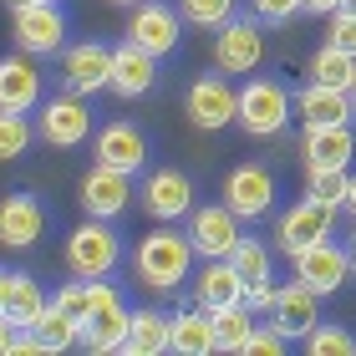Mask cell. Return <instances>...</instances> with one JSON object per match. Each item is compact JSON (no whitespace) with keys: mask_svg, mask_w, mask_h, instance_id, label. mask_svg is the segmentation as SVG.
Returning a JSON list of instances; mask_svg holds the SVG:
<instances>
[{"mask_svg":"<svg viewBox=\"0 0 356 356\" xmlns=\"http://www.w3.org/2000/svg\"><path fill=\"white\" fill-rule=\"evenodd\" d=\"M250 6L270 26H285V21H296V15H300V0H250Z\"/></svg>","mask_w":356,"mask_h":356,"instance_id":"f35d334b","label":"cell"},{"mask_svg":"<svg viewBox=\"0 0 356 356\" xmlns=\"http://www.w3.org/2000/svg\"><path fill=\"white\" fill-rule=\"evenodd\" d=\"M234 107H239V92L229 87V76H224L219 67L193 76L188 92H184V112L193 127H204V133H224V127L234 122Z\"/></svg>","mask_w":356,"mask_h":356,"instance_id":"8992f818","label":"cell"},{"mask_svg":"<svg viewBox=\"0 0 356 356\" xmlns=\"http://www.w3.org/2000/svg\"><path fill=\"white\" fill-rule=\"evenodd\" d=\"M346 97H351V107H356V76H351V87H346Z\"/></svg>","mask_w":356,"mask_h":356,"instance_id":"7dc6e473","label":"cell"},{"mask_svg":"<svg viewBox=\"0 0 356 356\" xmlns=\"http://www.w3.org/2000/svg\"><path fill=\"white\" fill-rule=\"evenodd\" d=\"M10 36H15V51H26V56H56L61 41H67V15H61L56 0L21 6V10H10Z\"/></svg>","mask_w":356,"mask_h":356,"instance_id":"ba28073f","label":"cell"},{"mask_svg":"<svg viewBox=\"0 0 356 356\" xmlns=\"http://www.w3.org/2000/svg\"><path fill=\"white\" fill-rule=\"evenodd\" d=\"M326 21H331V31H326V46H336V51L356 56V15H346V10H331Z\"/></svg>","mask_w":356,"mask_h":356,"instance_id":"8d00e7d4","label":"cell"},{"mask_svg":"<svg viewBox=\"0 0 356 356\" xmlns=\"http://www.w3.org/2000/svg\"><path fill=\"white\" fill-rule=\"evenodd\" d=\"M36 138L51 143V148H82V143L92 138V112L76 92H61V97H46V102L36 107Z\"/></svg>","mask_w":356,"mask_h":356,"instance_id":"9c48e42d","label":"cell"},{"mask_svg":"<svg viewBox=\"0 0 356 356\" xmlns=\"http://www.w3.org/2000/svg\"><path fill=\"white\" fill-rule=\"evenodd\" d=\"M92 158L118 173H143V163H148V138L138 133V122L127 118H112L107 127H97V143H92Z\"/></svg>","mask_w":356,"mask_h":356,"instance_id":"9a60e30c","label":"cell"},{"mask_svg":"<svg viewBox=\"0 0 356 356\" xmlns=\"http://www.w3.org/2000/svg\"><path fill=\"white\" fill-rule=\"evenodd\" d=\"M158 87V56L143 51V46L122 41L112 46V76H107V92H118L122 102H138V97H148Z\"/></svg>","mask_w":356,"mask_h":356,"instance_id":"ac0fdd59","label":"cell"},{"mask_svg":"<svg viewBox=\"0 0 356 356\" xmlns=\"http://www.w3.org/2000/svg\"><path fill=\"white\" fill-rule=\"evenodd\" d=\"M31 331L41 336V346H46V351H67V346L82 341V326H76V321L61 311L56 300H46V305H41V316L31 321Z\"/></svg>","mask_w":356,"mask_h":356,"instance_id":"83f0119b","label":"cell"},{"mask_svg":"<svg viewBox=\"0 0 356 356\" xmlns=\"http://www.w3.org/2000/svg\"><path fill=\"white\" fill-rule=\"evenodd\" d=\"M311 82H321V87H351V76H356V56H346V51H336V46H321V51L311 56Z\"/></svg>","mask_w":356,"mask_h":356,"instance_id":"f1b7e54d","label":"cell"},{"mask_svg":"<svg viewBox=\"0 0 356 356\" xmlns=\"http://www.w3.org/2000/svg\"><path fill=\"white\" fill-rule=\"evenodd\" d=\"M10 290H15V270H6V265H0V311L10 305Z\"/></svg>","mask_w":356,"mask_h":356,"instance_id":"ab89813d","label":"cell"},{"mask_svg":"<svg viewBox=\"0 0 356 356\" xmlns=\"http://www.w3.org/2000/svg\"><path fill=\"white\" fill-rule=\"evenodd\" d=\"M290 87L275 82V76H254V82L239 87V107H234V122L245 127L250 138H280L290 127Z\"/></svg>","mask_w":356,"mask_h":356,"instance_id":"277c9868","label":"cell"},{"mask_svg":"<svg viewBox=\"0 0 356 356\" xmlns=\"http://www.w3.org/2000/svg\"><path fill=\"white\" fill-rule=\"evenodd\" d=\"M346 260H351V275H356V229H351V239H346Z\"/></svg>","mask_w":356,"mask_h":356,"instance_id":"ee69618b","label":"cell"},{"mask_svg":"<svg viewBox=\"0 0 356 356\" xmlns=\"http://www.w3.org/2000/svg\"><path fill=\"white\" fill-rule=\"evenodd\" d=\"M188 245L199 260H229L234 245L245 239V229H239V219L229 214L224 204H204V209H188Z\"/></svg>","mask_w":356,"mask_h":356,"instance_id":"30bf717a","label":"cell"},{"mask_svg":"<svg viewBox=\"0 0 356 356\" xmlns=\"http://www.w3.org/2000/svg\"><path fill=\"white\" fill-rule=\"evenodd\" d=\"M133 199V173H118L107 163H92L82 178V209L92 219H118Z\"/></svg>","mask_w":356,"mask_h":356,"instance_id":"ffe728a7","label":"cell"},{"mask_svg":"<svg viewBox=\"0 0 356 356\" xmlns=\"http://www.w3.org/2000/svg\"><path fill=\"white\" fill-rule=\"evenodd\" d=\"M118 265H122V234L112 229V219L87 214V224H76L67 234V270L76 280H102Z\"/></svg>","mask_w":356,"mask_h":356,"instance_id":"7a4b0ae2","label":"cell"},{"mask_svg":"<svg viewBox=\"0 0 356 356\" xmlns=\"http://www.w3.org/2000/svg\"><path fill=\"white\" fill-rule=\"evenodd\" d=\"M31 138H36V127H31V112H0V163L21 158V153L31 148Z\"/></svg>","mask_w":356,"mask_h":356,"instance_id":"1f68e13d","label":"cell"},{"mask_svg":"<svg viewBox=\"0 0 356 356\" xmlns=\"http://www.w3.org/2000/svg\"><path fill=\"white\" fill-rule=\"evenodd\" d=\"M331 224H336V209L331 204H321V199H296L280 214V224H275V245H280L285 254H300L305 245H316V239H326L331 234Z\"/></svg>","mask_w":356,"mask_h":356,"instance_id":"4fadbf2b","label":"cell"},{"mask_svg":"<svg viewBox=\"0 0 356 356\" xmlns=\"http://www.w3.org/2000/svg\"><path fill=\"white\" fill-rule=\"evenodd\" d=\"M336 6H341V0H300V10H305V15H331Z\"/></svg>","mask_w":356,"mask_h":356,"instance_id":"60d3db41","label":"cell"},{"mask_svg":"<svg viewBox=\"0 0 356 356\" xmlns=\"http://www.w3.org/2000/svg\"><path fill=\"white\" fill-rule=\"evenodd\" d=\"M6 6H10V10H21V6H41V0H6Z\"/></svg>","mask_w":356,"mask_h":356,"instance_id":"f6af8a7d","label":"cell"},{"mask_svg":"<svg viewBox=\"0 0 356 356\" xmlns=\"http://www.w3.org/2000/svg\"><path fill=\"white\" fill-rule=\"evenodd\" d=\"M260 61H265V31H260V21L229 15V21L219 26V36H214V67L224 76H250V72H260Z\"/></svg>","mask_w":356,"mask_h":356,"instance_id":"52a82bcc","label":"cell"},{"mask_svg":"<svg viewBox=\"0 0 356 356\" xmlns=\"http://www.w3.org/2000/svg\"><path fill=\"white\" fill-rule=\"evenodd\" d=\"M219 204L229 209L239 224H254L275 209V173L260 163H234L224 173V188H219Z\"/></svg>","mask_w":356,"mask_h":356,"instance_id":"5b68a950","label":"cell"},{"mask_svg":"<svg viewBox=\"0 0 356 356\" xmlns=\"http://www.w3.org/2000/svg\"><path fill=\"white\" fill-rule=\"evenodd\" d=\"M300 158H305V168H346L351 158H356V133H351V122L305 127Z\"/></svg>","mask_w":356,"mask_h":356,"instance_id":"7402d4cb","label":"cell"},{"mask_svg":"<svg viewBox=\"0 0 356 356\" xmlns=\"http://www.w3.org/2000/svg\"><path fill=\"white\" fill-rule=\"evenodd\" d=\"M56 305H61V311H67V316L76 321V326H82V321H87V311H92L87 280H72V285H61V290H56Z\"/></svg>","mask_w":356,"mask_h":356,"instance_id":"74e56055","label":"cell"},{"mask_svg":"<svg viewBox=\"0 0 356 356\" xmlns=\"http://www.w3.org/2000/svg\"><path fill=\"white\" fill-rule=\"evenodd\" d=\"M41 305H46V296H41V285L31 280V275H15V290H10V305H6L10 326H31V321L41 316Z\"/></svg>","mask_w":356,"mask_h":356,"instance_id":"d6a6232c","label":"cell"},{"mask_svg":"<svg viewBox=\"0 0 356 356\" xmlns=\"http://www.w3.org/2000/svg\"><path fill=\"white\" fill-rule=\"evenodd\" d=\"M107 76H112V46H102V41L67 46V56H61V87L67 92H76V97L107 92Z\"/></svg>","mask_w":356,"mask_h":356,"instance_id":"2e32d148","label":"cell"},{"mask_svg":"<svg viewBox=\"0 0 356 356\" xmlns=\"http://www.w3.org/2000/svg\"><path fill=\"white\" fill-rule=\"evenodd\" d=\"M209 321H214V351H245L250 331H254V311H250L245 300L209 311Z\"/></svg>","mask_w":356,"mask_h":356,"instance_id":"4316f807","label":"cell"},{"mask_svg":"<svg viewBox=\"0 0 356 356\" xmlns=\"http://www.w3.org/2000/svg\"><path fill=\"white\" fill-rule=\"evenodd\" d=\"M341 209H346V214L356 219V178H351V184H346V204H341Z\"/></svg>","mask_w":356,"mask_h":356,"instance_id":"7bdbcfd3","label":"cell"},{"mask_svg":"<svg viewBox=\"0 0 356 356\" xmlns=\"http://www.w3.org/2000/svg\"><path fill=\"white\" fill-rule=\"evenodd\" d=\"M178 15L199 31H219L234 15V0H178Z\"/></svg>","mask_w":356,"mask_h":356,"instance_id":"e575fe53","label":"cell"},{"mask_svg":"<svg viewBox=\"0 0 356 356\" xmlns=\"http://www.w3.org/2000/svg\"><path fill=\"white\" fill-rule=\"evenodd\" d=\"M265 321H270V326L285 336L290 346H300L305 336L316 331V321H321V296H316L311 285L290 280V285H280V290H275V300H270Z\"/></svg>","mask_w":356,"mask_h":356,"instance_id":"8fae6325","label":"cell"},{"mask_svg":"<svg viewBox=\"0 0 356 356\" xmlns=\"http://www.w3.org/2000/svg\"><path fill=\"white\" fill-rule=\"evenodd\" d=\"M41 107V67L26 51L0 56V112H36Z\"/></svg>","mask_w":356,"mask_h":356,"instance_id":"44dd1931","label":"cell"},{"mask_svg":"<svg viewBox=\"0 0 356 356\" xmlns=\"http://www.w3.org/2000/svg\"><path fill=\"white\" fill-rule=\"evenodd\" d=\"M87 296H92V311L82 321V341H76V346L92 351V356L122 351L133 311H127V300L118 296V285H107V275H102V280H87Z\"/></svg>","mask_w":356,"mask_h":356,"instance_id":"3957f363","label":"cell"},{"mask_svg":"<svg viewBox=\"0 0 356 356\" xmlns=\"http://www.w3.org/2000/svg\"><path fill=\"white\" fill-rule=\"evenodd\" d=\"M10 336H15V326H10V316L0 311V356H10Z\"/></svg>","mask_w":356,"mask_h":356,"instance_id":"b9f144b4","label":"cell"},{"mask_svg":"<svg viewBox=\"0 0 356 356\" xmlns=\"http://www.w3.org/2000/svg\"><path fill=\"white\" fill-rule=\"evenodd\" d=\"M193 270V245L184 229H173V224H158V229H148L138 239L133 250V275L148 290H178L188 280Z\"/></svg>","mask_w":356,"mask_h":356,"instance_id":"6da1fadb","label":"cell"},{"mask_svg":"<svg viewBox=\"0 0 356 356\" xmlns=\"http://www.w3.org/2000/svg\"><path fill=\"white\" fill-rule=\"evenodd\" d=\"M229 265L239 270V280H245V285H275V275H270V250L260 245V239H250V234L234 245Z\"/></svg>","mask_w":356,"mask_h":356,"instance_id":"f546056e","label":"cell"},{"mask_svg":"<svg viewBox=\"0 0 356 356\" xmlns=\"http://www.w3.org/2000/svg\"><path fill=\"white\" fill-rule=\"evenodd\" d=\"M346 184H351L346 168H305V193L321 199V204H331V209L346 204Z\"/></svg>","mask_w":356,"mask_h":356,"instance_id":"4dcf8cb0","label":"cell"},{"mask_svg":"<svg viewBox=\"0 0 356 356\" xmlns=\"http://www.w3.org/2000/svg\"><path fill=\"white\" fill-rule=\"evenodd\" d=\"M290 341L280 331L270 326V321H254V331H250V341H245V356H285Z\"/></svg>","mask_w":356,"mask_h":356,"instance_id":"d590c367","label":"cell"},{"mask_svg":"<svg viewBox=\"0 0 356 356\" xmlns=\"http://www.w3.org/2000/svg\"><path fill=\"white\" fill-rule=\"evenodd\" d=\"M168 351H178V356H214V321H209L204 305L199 311L168 316Z\"/></svg>","mask_w":356,"mask_h":356,"instance_id":"d4e9b609","label":"cell"},{"mask_svg":"<svg viewBox=\"0 0 356 356\" xmlns=\"http://www.w3.org/2000/svg\"><path fill=\"white\" fill-rule=\"evenodd\" d=\"M311 356H351L356 351V336L346 326H331V321H316V331L300 341Z\"/></svg>","mask_w":356,"mask_h":356,"instance_id":"836d02e7","label":"cell"},{"mask_svg":"<svg viewBox=\"0 0 356 356\" xmlns=\"http://www.w3.org/2000/svg\"><path fill=\"white\" fill-rule=\"evenodd\" d=\"M290 265H296V280L300 285H311L316 296H331V290H341L351 280V260H346V250L336 245V239H316V245H305L300 254H290Z\"/></svg>","mask_w":356,"mask_h":356,"instance_id":"7c38bea8","label":"cell"},{"mask_svg":"<svg viewBox=\"0 0 356 356\" xmlns=\"http://www.w3.org/2000/svg\"><path fill=\"white\" fill-rule=\"evenodd\" d=\"M122 351L127 356H163L168 351V311H158V305H138L133 321H127Z\"/></svg>","mask_w":356,"mask_h":356,"instance_id":"484cf974","label":"cell"},{"mask_svg":"<svg viewBox=\"0 0 356 356\" xmlns=\"http://www.w3.org/2000/svg\"><path fill=\"white\" fill-rule=\"evenodd\" d=\"M245 300V280L229 260H204L199 280H193V305L204 311H219V305H239Z\"/></svg>","mask_w":356,"mask_h":356,"instance_id":"cb8c5ba5","label":"cell"},{"mask_svg":"<svg viewBox=\"0 0 356 356\" xmlns=\"http://www.w3.org/2000/svg\"><path fill=\"white\" fill-rule=\"evenodd\" d=\"M127 41L153 51L158 61L178 51V10L163 6V0H138L133 15H127Z\"/></svg>","mask_w":356,"mask_h":356,"instance_id":"5bb4252c","label":"cell"},{"mask_svg":"<svg viewBox=\"0 0 356 356\" xmlns=\"http://www.w3.org/2000/svg\"><path fill=\"white\" fill-rule=\"evenodd\" d=\"M143 209L158 224H178L193 209V178L178 173V168H153L143 178Z\"/></svg>","mask_w":356,"mask_h":356,"instance_id":"e0dca14e","label":"cell"},{"mask_svg":"<svg viewBox=\"0 0 356 356\" xmlns=\"http://www.w3.org/2000/svg\"><path fill=\"white\" fill-rule=\"evenodd\" d=\"M46 234V209L36 193H6L0 199V245L6 250H31Z\"/></svg>","mask_w":356,"mask_h":356,"instance_id":"d6986e66","label":"cell"},{"mask_svg":"<svg viewBox=\"0 0 356 356\" xmlns=\"http://www.w3.org/2000/svg\"><path fill=\"white\" fill-rule=\"evenodd\" d=\"M107 6H138V0H107Z\"/></svg>","mask_w":356,"mask_h":356,"instance_id":"c3c4849f","label":"cell"},{"mask_svg":"<svg viewBox=\"0 0 356 356\" xmlns=\"http://www.w3.org/2000/svg\"><path fill=\"white\" fill-rule=\"evenodd\" d=\"M290 112L305 122V127H321V122H351L356 118V107H351V97L341 87H300V92H290Z\"/></svg>","mask_w":356,"mask_h":356,"instance_id":"603a6c76","label":"cell"},{"mask_svg":"<svg viewBox=\"0 0 356 356\" xmlns=\"http://www.w3.org/2000/svg\"><path fill=\"white\" fill-rule=\"evenodd\" d=\"M336 10H346V15H356V0H341V6H336Z\"/></svg>","mask_w":356,"mask_h":356,"instance_id":"bcb514c9","label":"cell"}]
</instances>
